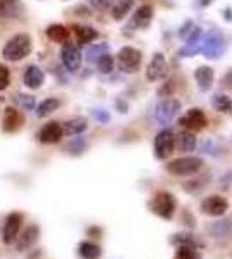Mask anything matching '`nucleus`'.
<instances>
[{"label": "nucleus", "instance_id": "obj_1", "mask_svg": "<svg viewBox=\"0 0 232 259\" xmlns=\"http://www.w3.org/2000/svg\"><path fill=\"white\" fill-rule=\"evenodd\" d=\"M225 49H227L225 36L218 30H210L203 38H201L200 52L203 54L206 59H220L223 56V52H225Z\"/></svg>", "mask_w": 232, "mask_h": 259}, {"label": "nucleus", "instance_id": "obj_2", "mask_svg": "<svg viewBox=\"0 0 232 259\" xmlns=\"http://www.w3.org/2000/svg\"><path fill=\"white\" fill-rule=\"evenodd\" d=\"M29 52H31V38H29L26 33H19V35H14L7 41L6 47L2 50V56L7 61H21Z\"/></svg>", "mask_w": 232, "mask_h": 259}, {"label": "nucleus", "instance_id": "obj_3", "mask_svg": "<svg viewBox=\"0 0 232 259\" xmlns=\"http://www.w3.org/2000/svg\"><path fill=\"white\" fill-rule=\"evenodd\" d=\"M177 200L170 192L159 190L153 195V199L149 200V209L154 212L156 216L163 220H172L175 214Z\"/></svg>", "mask_w": 232, "mask_h": 259}, {"label": "nucleus", "instance_id": "obj_4", "mask_svg": "<svg viewBox=\"0 0 232 259\" xmlns=\"http://www.w3.org/2000/svg\"><path fill=\"white\" fill-rule=\"evenodd\" d=\"M201 168H203V159L194 156L179 157L167 164V171L175 177H191V175L200 173Z\"/></svg>", "mask_w": 232, "mask_h": 259}, {"label": "nucleus", "instance_id": "obj_5", "mask_svg": "<svg viewBox=\"0 0 232 259\" xmlns=\"http://www.w3.org/2000/svg\"><path fill=\"white\" fill-rule=\"evenodd\" d=\"M175 149V135L172 130L164 128L154 137V157L158 161H164L172 156Z\"/></svg>", "mask_w": 232, "mask_h": 259}, {"label": "nucleus", "instance_id": "obj_6", "mask_svg": "<svg viewBox=\"0 0 232 259\" xmlns=\"http://www.w3.org/2000/svg\"><path fill=\"white\" fill-rule=\"evenodd\" d=\"M142 62V52L136 47H123L118 52V68L123 73H137Z\"/></svg>", "mask_w": 232, "mask_h": 259}, {"label": "nucleus", "instance_id": "obj_7", "mask_svg": "<svg viewBox=\"0 0 232 259\" xmlns=\"http://www.w3.org/2000/svg\"><path fill=\"white\" fill-rule=\"evenodd\" d=\"M179 111H180V102H179V100L174 99V97H167V99H163L158 106H156L154 118H156V121H158L159 124L167 126V124H170L172 121L177 118Z\"/></svg>", "mask_w": 232, "mask_h": 259}, {"label": "nucleus", "instance_id": "obj_8", "mask_svg": "<svg viewBox=\"0 0 232 259\" xmlns=\"http://www.w3.org/2000/svg\"><path fill=\"white\" fill-rule=\"evenodd\" d=\"M179 124L182 128H185L187 132H201V130L206 128V124H208V119H206V114L201 109H197V107H192V109H189L182 118L179 119Z\"/></svg>", "mask_w": 232, "mask_h": 259}, {"label": "nucleus", "instance_id": "obj_9", "mask_svg": "<svg viewBox=\"0 0 232 259\" xmlns=\"http://www.w3.org/2000/svg\"><path fill=\"white\" fill-rule=\"evenodd\" d=\"M167 71H168V64L167 59H164V54L161 52H156L153 56V59L147 64L146 69V76L149 81H159L167 76Z\"/></svg>", "mask_w": 232, "mask_h": 259}, {"label": "nucleus", "instance_id": "obj_10", "mask_svg": "<svg viewBox=\"0 0 232 259\" xmlns=\"http://www.w3.org/2000/svg\"><path fill=\"white\" fill-rule=\"evenodd\" d=\"M61 59L66 71L75 73V71L80 69V64H82V52L75 44H64L61 50Z\"/></svg>", "mask_w": 232, "mask_h": 259}, {"label": "nucleus", "instance_id": "obj_11", "mask_svg": "<svg viewBox=\"0 0 232 259\" xmlns=\"http://www.w3.org/2000/svg\"><path fill=\"white\" fill-rule=\"evenodd\" d=\"M229 209V202L227 199L220 197V195H210L206 197L203 202H201V211L205 214L212 216V218H217V216H223Z\"/></svg>", "mask_w": 232, "mask_h": 259}, {"label": "nucleus", "instance_id": "obj_12", "mask_svg": "<svg viewBox=\"0 0 232 259\" xmlns=\"http://www.w3.org/2000/svg\"><path fill=\"white\" fill-rule=\"evenodd\" d=\"M21 221H23V214L21 212H11L6 220V227H4V244H14L18 240L19 230H21Z\"/></svg>", "mask_w": 232, "mask_h": 259}, {"label": "nucleus", "instance_id": "obj_13", "mask_svg": "<svg viewBox=\"0 0 232 259\" xmlns=\"http://www.w3.org/2000/svg\"><path fill=\"white\" fill-rule=\"evenodd\" d=\"M62 135H64L62 133V124L50 121L39 132V140L42 144H57V142H61Z\"/></svg>", "mask_w": 232, "mask_h": 259}, {"label": "nucleus", "instance_id": "obj_14", "mask_svg": "<svg viewBox=\"0 0 232 259\" xmlns=\"http://www.w3.org/2000/svg\"><path fill=\"white\" fill-rule=\"evenodd\" d=\"M153 7L151 6H141L139 9L134 12L132 16V21H130L128 26H132L134 30H144L151 24V21H153Z\"/></svg>", "mask_w": 232, "mask_h": 259}, {"label": "nucleus", "instance_id": "obj_15", "mask_svg": "<svg viewBox=\"0 0 232 259\" xmlns=\"http://www.w3.org/2000/svg\"><path fill=\"white\" fill-rule=\"evenodd\" d=\"M213 78H215V73L210 66H200V68H196V71H194V80H196L197 89L201 92H208L212 89Z\"/></svg>", "mask_w": 232, "mask_h": 259}, {"label": "nucleus", "instance_id": "obj_16", "mask_svg": "<svg viewBox=\"0 0 232 259\" xmlns=\"http://www.w3.org/2000/svg\"><path fill=\"white\" fill-rule=\"evenodd\" d=\"M19 239H18V250H26L31 247L33 244H35L37 240H39V237H40V228L37 227V225H29V227L24 230L21 235H18Z\"/></svg>", "mask_w": 232, "mask_h": 259}, {"label": "nucleus", "instance_id": "obj_17", "mask_svg": "<svg viewBox=\"0 0 232 259\" xmlns=\"http://www.w3.org/2000/svg\"><path fill=\"white\" fill-rule=\"evenodd\" d=\"M24 85L28 87V89H31V90H37V89H40L42 85H44V80H45V76H44V73H42V69L39 68V66H28L26 71H24Z\"/></svg>", "mask_w": 232, "mask_h": 259}, {"label": "nucleus", "instance_id": "obj_18", "mask_svg": "<svg viewBox=\"0 0 232 259\" xmlns=\"http://www.w3.org/2000/svg\"><path fill=\"white\" fill-rule=\"evenodd\" d=\"M88 128V121L82 116H77V118H71L62 124V133L68 137H77L80 133H83Z\"/></svg>", "mask_w": 232, "mask_h": 259}, {"label": "nucleus", "instance_id": "obj_19", "mask_svg": "<svg viewBox=\"0 0 232 259\" xmlns=\"http://www.w3.org/2000/svg\"><path fill=\"white\" fill-rule=\"evenodd\" d=\"M197 145V139L192 132H182L179 137L175 139V147L180 150V152H192Z\"/></svg>", "mask_w": 232, "mask_h": 259}, {"label": "nucleus", "instance_id": "obj_20", "mask_svg": "<svg viewBox=\"0 0 232 259\" xmlns=\"http://www.w3.org/2000/svg\"><path fill=\"white\" fill-rule=\"evenodd\" d=\"M21 123H23V118H21L19 112L14 107H7L6 112H4V130L6 132H14V130L21 126Z\"/></svg>", "mask_w": 232, "mask_h": 259}, {"label": "nucleus", "instance_id": "obj_21", "mask_svg": "<svg viewBox=\"0 0 232 259\" xmlns=\"http://www.w3.org/2000/svg\"><path fill=\"white\" fill-rule=\"evenodd\" d=\"M73 31H75V35H77V38L78 41L82 45H87V44H90V41H94L97 36H99V33H97L94 28H90V26H83V24H75L73 26Z\"/></svg>", "mask_w": 232, "mask_h": 259}, {"label": "nucleus", "instance_id": "obj_22", "mask_svg": "<svg viewBox=\"0 0 232 259\" xmlns=\"http://www.w3.org/2000/svg\"><path fill=\"white\" fill-rule=\"evenodd\" d=\"M24 7L19 0H6V4L0 9V16L2 18H19L23 14Z\"/></svg>", "mask_w": 232, "mask_h": 259}, {"label": "nucleus", "instance_id": "obj_23", "mask_svg": "<svg viewBox=\"0 0 232 259\" xmlns=\"http://www.w3.org/2000/svg\"><path fill=\"white\" fill-rule=\"evenodd\" d=\"M59 106H61V100L56 97L42 100L39 104V107H37V116H39V118H47V116L52 114L54 111L59 109Z\"/></svg>", "mask_w": 232, "mask_h": 259}, {"label": "nucleus", "instance_id": "obj_24", "mask_svg": "<svg viewBox=\"0 0 232 259\" xmlns=\"http://www.w3.org/2000/svg\"><path fill=\"white\" fill-rule=\"evenodd\" d=\"M78 254L83 259H99L101 254H103V249L94 242H82L78 245Z\"/></svg>", "mask_w": 232, "mask_h": 259}, {"label": "nucleus", "instance_id": "obj_25", "mask_svg": "<svg viewBox=\"0 0 232 259\" xmlns=\"http://www.w3.org/2000/svg\"><path fill=\"white\" fill-rule=\"evenodd\" d=\"M47 36L52 41H57V44H66L70 38V31L62 24H52V26L47 28Z\"/></svg>", "mask_w": 232, "mask_h": 259}, {"label": "nucleus", "instance_id": "obj_26", "mask_svg": "<svg viewBox=\"0 0 232 259\" xmlns=\"http://www.w3.org/2000/svg\"><path fill=\"white\" fill-rule=\"evenodd\" d=\"M212 104L215 109L218 112H222V114H232V100L230 97H227V95L215 94L212 97Z\"/></svg>", "mask_w": 232, "mask_h": 259}, {"label": "nucleus", "instance_id": "obj_27", "mask_svg": "<svg viewBox=\"0 0 232 259\" xmlns=\"http://www.w3.org/2000/svg\"><path fill=\"white\" fill-rule=\"evenodd\" d=\"M208 230L213 233V237H218V239H220V237L230 235V233H232V218L217 221V223L210 225Z\"/></svg>", "mask_w": 232, "mask_h": 259}, {"label": "nucleus", "instance_id": "obj_28", "mask_svg": "<svg viewBox=\"0 0 232 259\" xmlns=\"http://www.w3.org/2000/svg\"><path fill=\"white\" fill-rule=\"evenodd\" d=\"M134 7V0H116L113 6V19L121 21Z\"/></svg>", "mask_w": 232, "mask_h": 259}, {"label": "nucleus", "instance_id": "obj_29", "mask_svg": "<svg viewBox=\"0 0 232 259\" xmlns=\"http://www.w3.org/2000/svg\"><path fill=\"white\" fill-rule=\"evenodd\" d=\"M174 259H201V254L194 245H177Z\"/></svg>", "mask_w": 232, "mask_h": 259}, {"label": "nucleus", "instance_id": "obj_30", "mask_svg": "<svg viewBox=\"0 0 232 259\" xmlns=\"http://www.w3.org/2000/svg\"><path fill=\"white\" fill-rule=\"evenodd\" d=\"M170 242L175 245H194V247H200L201 245V240L196 239L192 233H177L175 237H172Z\"/></svg>", "mask_w": 232, "mask_h": 259}, {"label": "nucleus", "instance_id": "obj_31", "mask_svg": "<svg viewBox=\"0 0 232 259\" xmlns=\"http://www.w3.org/2000/svg\"><path fill=\"white\" fill-rule=\"evenodd\" d=\"M95 62H97V69H99L103 74H109L113 69H115V59H113V56H109L108 52L103 54Z\"/></svg>", "mask_w": 232, "mask_h": 259}, {"label": "nucleus", "instance_id": "obj_32", "mask_svg": "<svg viewBox=\"0 0 232 259\" xmlns=\"http://www.w3.org/2000/svg\"><path fill=\"white\" fill-rule=\"evenodd\" d=\"M108 52V44H97V45H90L87 50V61L88 62H95L97 59H99L103 54Z\"/></svg>", "mask_w": 232, "mask_h": 259}, {"label": "nucleus", "instance_id": "obj_33", "mask_svg": "<svg viewBox=\"0 0 232 259\" xmlns=\"http://www.w3.org/2000/svg\"><path fill=\"white\" fill-rule=\"evenodd\" d=\"M85 149H87V142L83 139H73L68 144V150L71 156H82L85 152Z\"/></svg>", "mask_w": 232, "mask_h": 259}, {"label": "nucleus", "instance_id": "obj_34", "mask_svg": "<svg viewBox=\"0 0 232 259\" xmlns=\"http://www.w3.org/2000/svg\"><path fill=\"white\" fill-rule=\"evenodd\" d=\"M9 80H11L9 69L4 64H0V90H6L9 87Z\"/></svg>", "mask_w": 232, "mask_h": 259}, {"label": "nucleus", "instance_id": "obj_35", "mask_svg": "<svg viewBox=\"0 0 232 259\" xmlns=\"http://www.w3.org/2000/svg\"><path fill=\"white\" fill-rule=\"evenodd\" d=\"M19 102L21 107L26 111H31L35 107V97H31V95H19Z\"/></svg>", "mask_w": 232, "mask_h": 259}, {"label": "nucleus", "instance_id": "obj_36", "mask_svg": "<svg viewBox=\"0 0 232 259\" xmlns=\"http://www.w3.org/2000/svg\"><path fill=\"white\" fill-rule=\"evenodd\" d=\"M192 30H194V23H192V21H185V23L182 24V28L179 30V36H180L182 40H185L189 35H191V31H192Z\"/></svg>", "mask_w": 232, "mask_h": 259}, {"label": "nucleus", "instance_id": "obj_37", "mask_svg": "<svg viewBox=\"0 0 232 259\" xmlns=\"http://www.w3.org/2000/svg\"><path fill=\"white\" fill-rule=\"evenodd\" d=\"M115 2V0H88V4H90L92 7H95V9H108L111 4Z\"/></svg>", "mask_w": 232, "mask_h": 259}, {"label": "nucleus", "instance_id": "obj_38", "mask_svg": "<svg viewBox=\"0 0 232 259\" xmlns=\"http://www.w3.org/2000/svg\"><path fill=\"white\" fill-rule=\"evenodd\" d=\"M92 116H94V118L99 121V123H108L109 119V114H108V111H103V109H94L92 111Z\"/></svg>", "mask_w": 232, "mask_h": 259}, {"label": "nucleus", "instance_id": "obj_39", "mask_svg": "<svg viewBox=\"0 0 232 259\" xmlns=\"http://www.w3.org/2000/svg\"><path fill=\"white\" fill-rule=\"evenodd\" d=\"M220 85L223 87V89H227V90H232V68L227 71L225 74L222 76V80H220Z\"/></svg>", "mask_w": 232, "mask_h": 259}, {"label": "nucleus", "instance_id": "obj_40", "mask_svg": "<svg viewBox=\"0 0 232 259\" xmlns=\"http://www.w3.org/2000/svg\"><path fill=\"white\" fill-rule=\"evenodd\" d=\"M172 92H174V81L168 80L167 83H164L163 89L159 90V95H161V97H172Z\"/></svg>", "mask_w": 232, "mask_h": 259}, {"label": "nucleus", "instance_id": "obj_41", "mask_svg": "<svg viewBox=\"0 0 232 259\" xmlns=\"http://www.w3.org/2000/svg\"><path fill=\"white\" fill-rule=\"evenodd\" d=\"M212 2H213V0H197L196 6H197V7H206V6H210Z\"/></svg>", "mask_w": 232, "mask_h": 259}, {"label": "nucleus", "instance_id": "obj_42", "mask_svg": "<svg viewBox=\"0 0 232 259\" xmlns=\"http://www.w3.org/2000/svg\"><path fill=\"white\" fill-rule=\"evenodd\" d=\"M223 18H225V19H232V11L230 9H225V11H223Z\"/></svg>", "mask_w": 232, "mask_h": 259}, {"label": "nucleus", "instance_id": "obj_43", "mask_svg": "<svg viewBox=\"0 0 232 259\" xmlns=\"http://www.w3.org/2000/svg\"><path fill=\"white\" fill-rule=\"evenodd\" d=\"M116 106L121 109L120 112H126V104H123V102H120V100H118V102H116Z\"/></svg>", "mask_w": 232, "mask_h": 259}, {"label": "nucleus", "instance_id": "obj_44", "mask_svg": "<svg viewBox=\"0 0 232 259\" xmlns=\"http://www.w3.org/2000/svg\"><path fill=\"white\" fill-rule=\"evenodd\" d=\"M6 4V0H0V9H2V6Z\"/></svg>", "mask_w": 232, "mask_h": 259}]
</instances>
